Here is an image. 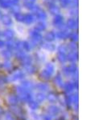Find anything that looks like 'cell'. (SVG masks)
<instances>
[{
	"label": "cell",
	"instance_id": "6",
	"mask_svg": "<svg viewBox=\"0 0 107 120\" xmlns=\"http://www.w3.org/2000/svg\"><path fill=\"white\" fill-rule=\"evenodd\" d=\"M1 21L3 25L5 26H11L12 24V19H11V16L7 15H4L1 17Z\"/></svg>",
	"mask_w": 107,
	"mask_h": 120
},
{
	"label": "cell",
	"instance_id": "20",
	"mask_svg": "<svg viewBox=\"0 0 107 120\" xmlns=\"http://www.w3.org/2000/svg\"><path fill=\"white\" fill-rule=\"evenodd\" d=\"M11 11H12V12L16 13V12H19V7L17 5L11 6Z\"/></svg>",
	"mask_w": 107,
	"mask_h": 120
},
{
	"label": "cell",
	"instance_id": "12",
	"mask_svg": "<svg viewBox=\"0 0 107 120\" xmlns=\"http://www.w3.org/2000/svg\"><path fill=\"white\" fill-rule=\"evenodd\" d=\"M46 29V24L43 22H39L36 24L35 26V30L37 31H43Z\"/></svg>",
	"mask_w": 107,
	"mask_h": 120
},
{
	"label": "cell",
	"instance_id": "16",
	"mask_svg": "<svg viewBox=\"0 0 107 120\" xmlns=\"http://www.w3.org/2000/svg\"><path fill=\"white\" fill-rule=\"evenodd\" d=\"M44 48H46V49L48 50V51H52L55 50V46L52 43H45V44H44Z\"/></svg>",
	"mask_w": 107,
	"mask_h": 120
},
{
	"label": "cell",
	"instance_id": "13",
	"mask_svg": "<svg viewBox=\"0 0 107 120\" xmlns=\"http://www.w3.org/2000/svg\"><path fill=\"white\" fill-rule=\"evenodd\" d=\"M15 18L16 19V21H18V22H23L24 15H23L22 13H20L19 11V12L15 13Z\"/></svg>",
	"mask_w": 107,
	"mask_h": 120
},
{
	"label": "cell",
	"instance_id": "19",
	"mask_svg": "<svg viewBox=\"0 0 107 120\" xmlns=\"http://www.w3.org/2000/svg\"><path fill=\"white\" fill-rule=\"evenodd\" d=\"M7 3H9L10 7L11 6H14V5H17V3H19V0H7Z\"/></svg>",
	"mask_w": 107,
	"mask_h": 120
},
{
	"label": "cell",
	"instance_id": "11",
	"mask_svg": "<svg viewBox=\"0 0 107 120\" xmlns=\"http://www.w3.org/2000/svg\"><path fill=\"white\" fill-rule=\"evenodd\" d=\"M23 22L26 23V24H32V23L34 22V17H33L32 15H30V14L24 15Z\"/></svg>",
	"mask_w": 107,
	"mask_h": 120
},
{
	"label": "cell",
	"instance_id": "9",
	"mask_svg": "<svg viewBox=\"0 0 107 120\" xmlns=\"http://www.w3.org/2000/svg\"><path fill=\"white\" fill-rule=\"evenodd\" d=\"M69 33L66 30H61V31L57 32V34H56V37H57L59 39H66L67 38H69Z\"/></svg>",
	"mask_w": 107,
	"mask_h": 120
},
{
	"label": "cell",
	"instance_id": "1",
	"mask_svg": "<svg viewBox=\"0 0 107 120\" xmlns=\"http://www.w3.org/2000/svg\"><path fill=\"white\" fill-rule=\"evenodd\" d=\"M33 11H34V15L36 19H40V20H44V19H46L47 18L46 13L44 11H42L38 6L35 7V8L33 9Z\"/></svg>",
	"mask_w": 107,
	"mask_h": 120
},
{
	"label": "cell",
	"instance_id": "23",
	"mask_svg": "<svg viewBox=\"0 0 107 120\" xmlns=\"http://www.w3.org/2000/svg\"><path fill=\"white\" fill-rule=\"evenodd\" d=\"M71 15H77V10L76 9V11H75V8L73 10V11H71Z\"/></svg>",
	"mask_w": 107,
	"mask_h": 120
},
{
	"label": "cell",
	"instance_id": "14",
	"mask_svg": "<svg viewBox=\"0 0 107 120\" xmlns=\"http://www.w3.org/2000/svg\"><path fill=\"white\" fill-rule=\"evenodd\" d=\"M59 3L62 7H67L70 4V0H59Z\"/></svg>",
	"mask_w": 107,
	"mask_h": 120
},
{
	"label": "cell",
	"instance_id": "4",
	"mask_svg": "<svg viewBox=\"0 0 107 120\" xmlns=\"http://www.w3.org/2000/svg\"><path fill=\"white\" fill-rule=\"evenodd\" d=\"M48 10H49V12L52 15H59V13L61 12V9L58 6H56L55 3H52V4L48 6Z\"/></svg>",
	"mask_w": 107,
	"mask_h": 120
},
{
	"label": "cell",
	"instance_id": "5",
	"mask_svg": "<svg viewBox=\"0 0 107 120\" xmlns=\"http://www.w3.org/2000/svg\"><path fill=\"white\" fill-rule=\"evenodd\" d=\"M36 1V0H23V5L27 9L33 11V9L36 7V5H35Z\"/></svg>",
	"mask_w": 107,
	"mask_h": 120
},
{
	"label": "cell",
	"instance_id": "24",
	"mask_svg": "<svg viewBox=\"0 0 107 120\" xmlns=\"http://www.w3.org/2000/svg\"><path fill=\"white\" fill-rule=\"evenodd\" d=\"M3 55L7 56V57H8V56H10V53L7 51H3Z\"/></svg>",
	"mask_w": 107,
	"mask_h": 120
},
{
	"label": "cell",
	"instance_id": "3",
	"mask_svg": "<svg viewBox=\"0 0 107 120\" xmlns=\"http://www.w3.org/2000/svg\"><path fill=\"white\" fill-rule=\"evenodd\" d=\"M63 21H64V18L63 16H61V15H56L53 19V21H52V23L53 25L56 27H60L63 25Z\"/></svg>",
	"mask_w": 107,
	"mask_h": 120
},
{
	"label": "cell",
	"instance_id": "2",
	"mask_svg": "<svg viewBox=\"0 0 107 120\" xmlns=\"http://www.w3.org/2000/svg\"><path fill=\"white\" fill-rule=\"evenodd\" d=\"M31 37H32V41L35 42V43H38L42 40V35L40 34V32L37 31V30H32L30 33Z\"/></svg>",
	"mask_w": 107,
	"mask_h": 120
},
{
	"label": "cell",
	"instance_id": "17",
	"mask_svg": "<svg viewBox=\"0 0 107 120\" xmlns=\"http://www.w3.org/2000/svg\"><path fill=\"white\" fill-rule=\"evenodd\" d=\"M21 46L23 47V49L24 50H26V51H29V50L31 49V45H30V43H29L28 42H23L21 43Z\"/></svg>",
	"mask_w": 107,
	"mask_h": 120
},
{
	"label": "cell",
	"instance_id": "15",
	"mask_svg": "<svg viewBox=\"0 0 107 120\" xmlns=\"http://www.w3.org/2000/svg\"><path fill=\"white\" fill-rule=\"evenodd\" d=\"M0 7H3V8H8V7H10V5L9 3H7V0H0Z\"/></svg>",
	"mask_w": 107,
	"mask_h": 120
},
{
	"label": "cell",
	"instance_id": "8",
	"mask_svg": "<svg viewBox=\"0 0 107 120\" xmlns=\"http://www.w3.org/2000/svg\"><path fill=\"white\" fill-rule=\"evenodd\" d=\"M14 35H15V33L11 29H7V30H5L3 32V36L5 37L6 38H7V39H11V38L14 37Z\"/></svg>",
	"mask_w": 107,
	"mask_h": 120
},
{
	"label": "cell",
	"instance_id": "25",
	"mask_svg": "<svg viewBox=\"0 0 107 120\" xmlns=\"http://www.w3.org/2000/svg\"><path fill=\"white\" fill-rule=\"evenodd\" d=\"M4 46H5V42L3 40L0 39V47H3Z\"/></svg>",
	"mask_w": 107,
	"mask_h": 120
},
{
	"label": "cell",
	"instance_id": "10",
	"mask_svg": "<svg viewBox=\"0 0 107 120\" xmlns=\"http://www.w3.org/2000/svg\"><path fill=\"white\" fill-rule=\"evenodd\" d=\"M44 38L48 42H52L56 39V34L52 31H49L46 33V34L44 35Z\"/></svg>",
	"mask_w": 107,
	"mask_h": 120
},
{
	"label": "cell",
	"instance_id": "22",
	"mask_svg": "<svg viewBox=\"0 0 107 120\" xmlns=\"http://www.w3.org/2000/svg\"><path fill=\"white\" fill-rule=\"evenodd\" d=\"M7 46H8V48H11V49H12V48L15 46V43L13 42H9L8 43H7Z\"/></svg>",
	"mask_w": 107,
	"mask_h": 120
},
{
	"label": "cell",
	"instance_id": "21",
	"mask_svg": "<svg viewBox=\"0 0 107 120\" xmlns=\"http://www.w3.org/2000/svg\"><path fill=\"white\" fill-rule=\"evenodd\" d=\"M58 57H59V59L62 60V61H65V55L64 52H60L59 51V54H58Z\"/></svg>",
	"mask_w": 107,
	"mask_h": 120
},
{
	"label": "cell",
	"instance_id": "7",
	"mask_svg": "<svg viewBox=\"0 0 107 120\" xmlns=\"http://www.w3.org/2000/svg\"><path fill=\"white\" fill-rule=\"evenodd\" d=\"M77 26H78L77 20H76L74 19H69L67 21V26L69 29H75L77 27Z\"/></svg>",
	"mask_w": 107,
	"mask_h": 120
},
{
	"label": "cell",
	"instance_id": "18",
	"mask_svg": "<svg viewBox=\"0 0 107 120\" xmlns=\"http://www.w3.org/2000/svg\"><path fill=\"white\" fill-rule=\"evenodd\" d=\"M69 37H70V38H71L72 41L75 42L78 40V34H77V33H73V34H70Z\"/></svg>",
	"mask_w": 107,
	"mask_h": 120
}]
</instances>
